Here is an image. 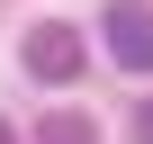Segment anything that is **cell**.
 Here are the masks:
<instances>
[{
    "instance_id": "obj_1",
    "label": "cell",
    "mask_w": 153,
    "mask_h": 144,
    "mask_svg": "<svg viewBox=\"0 0 153 144\" xmlns=\"http://www.w3.org/2000/svg\"><path fill=\"white\" fill-rule=\"evenodd\" d=\"M27 72H36V81H81V36H72L63 18H45V27H27Z\"/></svg>"
},
{
    "instance_id": "obj_2",
    "label": "cell",
    "mask_w": 153,
    "mask_h": 144,
    "mask_svg": "<svg viewBox=\"0 0 153 144\" xmlns=\"http://www.w3.org/2000/svg\"><path fill=\"white\" fill-rule=\"evenodd\" d=\"M108 54L126 72H153V9H144V0H117V9H108Z\"/></svg>"
},
{
    "instance_id": "obj_3",
    "label": "cell",
    "mask_w": 153,
    "mask_h": 144,
    "mask_svg": "<svg viewBox=\"0 0 153 144\" xmlns=\"http://www.w3.org/2000/svg\"><path fill=\"white\" fill-rule=\"evenodd\" d=\"M45 144H90V117H81V108H54V117H45Z\"/></svg>"
},
{
    "instance_id": "obj_4",
    "label": "cell",
    "mask_w": 153,
    "mask_h": 144,
    "mask_svg": "<svg viewBox=\"0 0 153 144\" xmlns=\"http://www.w3.org/2000/svg\"><path fill=\"white\" fill-rule=\"evenodd\" d=\"M135 144H153V99H144V117H135Z\"/></svg>"
},
{
    "instance_id": "obj_5",
    "label": "cell",
    "mask_w": 153,
    "mask_h": 144,
    "mask_svg": "<svg viewBox=\"0 0 153 144\" xmlns=\"http://www.w3.org/2000/svg\"><path fill=\"white\" fill-rule=\"evenodd\" d=\"M0 144H18V135H9V117H0Z\"/></svg>"
}]
</instances>
